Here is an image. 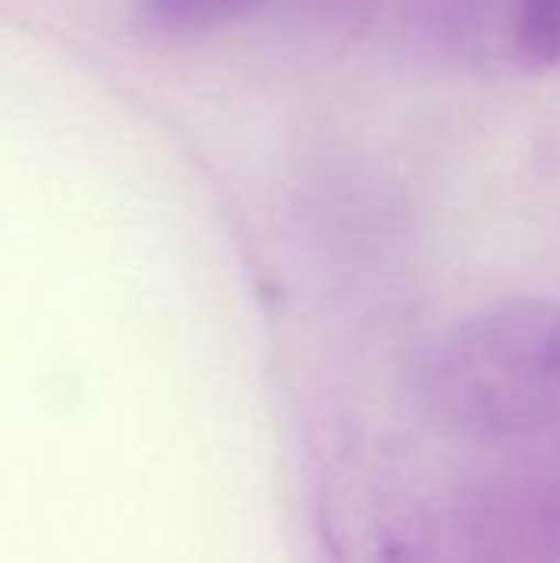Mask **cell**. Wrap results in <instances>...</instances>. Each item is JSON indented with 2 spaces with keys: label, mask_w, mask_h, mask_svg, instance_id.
<instances>
[{
  "label": "cell",
  "mask_w": 560,
  "mask_h": 563,
  "mask_svg": "<svg viewBox=\"0 0 560 563\" xmlns=\"http://www.w3.org/2000/svg\"><path fill=\"white\" fill-rule=\"evenodd\" d=\"M264 0H139L142 20L168 36H195L254 13Z\"/></svg>",
  "instance_id": "cell-3"
},
{
  "label": "cell",
  "mask_w": 560,
  "mask_h": 563,
  "mask_svg": "<svg viewBox=\"0 0 560 563\" xmlns=\"http://www.w3.org/2000/svg\"><path fill=\"white\" fill-rule=\"evenodd\" d=\"M508 49L531 76L560 73V0H512Z\"/></svg>",
  "instance_id": "cell-2"
},
{
  "label": "cell",
  "mask_w": 560,
  "mask_h": 563,
  "mask_svg": "<svg viewBox=\"0 0 560 563\" xmlns=\"http://www.w3.org/2000/svg\"><path fill=\"white\" fill-rule=\"evenodd\" d=\"M426 396L465 435L560 445V307L521 300L465 320L429 356Z\"/></svg>",
  "instance_id": "cell-1"
}]
</instances>
